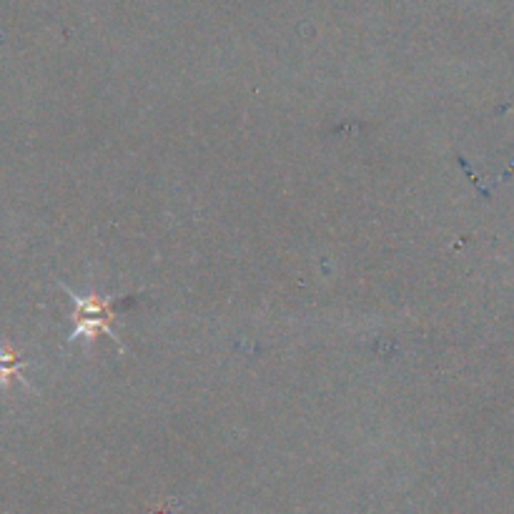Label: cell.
<instances>
[{"instance_id": "1", "label": "cell", "mask_w": 514, "mask_h": 514, "mask_svg": "<svg viewBox=\"0 0 514 514\" xmlns=\"http://www.w3.org/2000/svg\"><path fill=\"white\" fill-rule=\"evenodd\" d=\"M61 289L71 296L73 306V331L68 336V344L83 339L91 344L98 334H106L108 339L118 347V352L126 354V344H123L121 334L113 329V319H116V306L123 296H98V294H78L71 286L61 284Z\"/></svg>"}, {"instance_id": "2", "label": "cell", "mask_w": 514, "mask_h": 514, "mask_svg": "<svg viewBox=\"0 0 514 514\" xmlns=\"http://www.w3.org/2000/svg\"><path fill=\"white\" fill-rule=\"evenodd\" d=\"M23 367H26V359L21 357V352H16L11 344L0 347V387H6V384H11L13 379H16V382H21L26 389L36 392L33 384L23 377Z\"/></svg>"}]
</instances>
